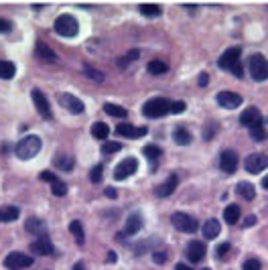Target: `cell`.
<instances>
[{
    "label": "cell",
    "mask_w": 268,
    "mask_h": 270,
    "mask_svg": "<svg viewBox=\"0 0 268 270\" xmlns=\"http://www.w3.org/2000/svg\"><path fill=\"white\" fill-rule=\"evenodd\" d=\"M41 146H43L41 138L35 136V134H31V136H25L14 146V152H16V156H18L20 161H31V159H35V156L41 152Z\"/></svg>",
    "instance_id": "6da1fadb"
},
{
    "label": "cell",
    "mask_w": 268,
    "mask_h": 270,
    "mask_svg": "<svg viewBox=\"0 0 268 270\" xmlns=\"http://www.w3.org/2000/svg\"><path fill=\"white\" fill-rule=\"evenodd\" d=\"M53 29H55L57 35L69 39V37H77V33H79V22H77V18H75L73 14H61V16H57Z\"/></svg>",
    "instance_id": "7a4b0ae2"
},
{
    "label": "cell",
    "mask_w": 268,
    "mask_h": 270,
    "mask_svg": "<svg viewBox=\"0 0 268 270\" xmlns=\"http://www.w3.org/2000/svg\"><path fill=\"white\" fill-rule=\"evenodd\" d=\"M142 112L146 118H163L171 114V100L167 98H152L142 106Z\"/></svg>",
    "instance_id": "3957f363"
},
{
    "label": "cell",
    "mask_w": 268,
    "mask_h": 270,
    "mask_svg": "<svg viewBox=\"0 0 268 270\" xmlns=\"http://www.w3.org/2000/svg\"><path fill=\"white\" fill-rule=\"evenodd\" d=\"M248 69H250V75H252L254 81L262 83V81L268 79V61H266L264 55H260V53L252 55L250 61H248Z\"/></svg>",
    "instance_id": "277c9868"
},
{
    "label": "cell",
    "mask_w": 268,
    "mask_h": 270,
    "mask_svg": "<svg viewBox=\"0 0 268 270\" xmlns=\"http://www.w3.org/2000/svg\"><path fill=\"white\" fill-rule=\"evenodd\" d=\"M171 223L183 234H195L199 230V223L195 217L187 215V213H173L171 215Z\"/></svg>",
    "instance_id": "5b68a950"
},
{
    "label": "cell",
    "mask_w": 268,
    "mask_h": 270,
    "mask_svg": "<svg viewBox=\"0 0 268 270\" xmlns=\"http://www.w3.org/2000/svg\"><path fill=\"white\" fill-rule=\"evenodd\" d=\"M240 55H242V47H230L221 53V57L217 59V65L219 69H226V71H232L234 67L240 63Z\"/></svg>",
    "instance_id": "8992f818"
},
{
    "label": "cell",
    "mask_w": 268,
    "mask_h": 270,
    "mask_svg": "<svg viewBox=\"0 0 268 270\" xmlns=\"http://www.w3.org/2000/svg\"><path fill=\"white\" fill-rule=\"evenodd\" d=\"M136 171H138V161L134 159V156H126L122 163L116 165V169H114V179H116V181H124V179H128L130 175H134Z\"/></svg>",
    "instance_id": "52a82bcc"
},
{
    "label": "cell",
    "mask_w": 268,
    "mask_h": 270,
    "mask_svg": "<svg viewBox=\"0 0 268 270\" xmlns=\"http://www.w3.org/2000/svg\"><path fill=\"white\" fill-rule=\"evenodd\" d=\"M244 167H246V171L252 173V175L262 173V171L268 167V154H262V152H254V154H250L248 159L244 161Z\"/></svg>",
    "instance_id": "ba28073f"
},
{
    "label": "cell",
    "mask_w": 268,
    "mask_h": 270,
    "mask_svg": "<svg viewBox=\"0 0 268 270\" xmlns=\"http://www.w3.org/2000/svg\"><path fill=\"white\" fill-rule=\"evenodd\" d=\"M33 264V258L27 256L25 252H10L4 260V266L8 270H22V268H29Z\"/></svg>",
    "instance_id": "9c48e42d"
},
{
    "label": "cell",
    "mask_w": 268,
    "mask_h": 270,
    "mask_svg": "<svg viewBox=\"0 0 268 270\" xmlns=\"http://www.w3.org/2000/svg\"><path fill=\"white\" fill-rule=\"evenodd\" d=\"M116 134L118 136H124V138H140V136H146L148 134V128L146 126H132V124H118L116 126Z\"/></svg>",
    "instance_id": "30bf717a"
},
{
    "label": "cell",
    "mask_w": 268,
    "mask_h": 270,
    "mask_svg": "<svg viewBox=\"0 0 268 270\" xmlns=\"http://www.w3.org/2000/svg\"><path fill=\"white\" fill-rule=\"evenodd\" d=\"M59 104H61L65 110H69L71 114H81V112L85 110V106H83V102H81L79 98H75L73 94H67V92L59 94Z\"/></svg>",
    "instance_id": "8fae6325"
},
{
    "label": "cell",
    "mask_w": 268,
    "mask_h": 270,
    "mask_svg": "<svg viewBox=\"0 0 268 270\" xmlns=\"http://www.w3.org/2000/svg\"><path fill=\"white\" fill-rule=\"evenodd\" d=\"M215 102L221 106V108H226V110H236L238 106H242V96L236 94V92H219L215 96Z\"/></svg>",
    "instance_id": "7c38bea8"
},
{
    "label": "cell",
    "mask_w": 268,
    "mask_h": 270,
    "mask_svg": "<svg viewBox=\"0 0 268 270\" xmlns=\"http://www.w3.org/2000/svg\"><path fill=\"white\" fill-rule=\"evenodd\" d=\"M33 102H35V108L39 110V114L45 118V120H51L53 114H51V106L47 102V98H45V94L41 92V89H33Z\"/></svg>",
    "instance_id": "4fadbf2b"
},
{
    "label": "cell",
    "mask_w": 268,
    "mask_h": 270,
    "mask_svg": "<svg viewBox=\"0 0 268 270\" xmlns=\"http://www.w3.org/2000/svg\"><path fill=\"white\" fill-rule=\"evenodd\" d=\"M31 252L37 256H51L55 252L53 242L45 236V238H37L35 242H31Z\"/></svg>",
    "instance_id": "5bb4252c"
},
{
    "label": "cell",
    "mask_w": 268,
    "mask_h": 270,
    "mask_svg": "<svg viewBox=\"0 0 268 270\" xmlns=\"http://www.w3.org/2000/svg\"><path fill=\"white\" fill-rule=\"evenodd\" d=\"M219 169L223 173H236L238 169V154L234 150H223L219 156Z\"/></svg>",
    "instance_id": "9a60e30c"
},
{
    "label": "cell",
    "mask_w": 268,
    "mask_h": 270,
    "mask_svg": "<svg viewBox=\"0 0 268 270\" xmlns=\"http://www.w3.org/2000/svg\"><path fill=\"white\" fill-rule=\"evenodd\" d=\"M205 252H207L205 242L195 240V242H191V244L187 246V258H189L191 262H201V260L205 258Z\"/></svg>",
    "instance_id": "2e32d148"
},
{
    "label": "cell",
    "mask_w": 268,
    "mask_h": 270,
    "mask_svg": "<svg viewBox=\"0 0 268 270\" xmlns=\"http://www.w3.org/2000/svg\"><path fill=\"white\" fill-rule=\"evenodd\" d=\"M140 228H142V217H140L138 213H130L128 219H126V226H124V230L118 234V238L132 236V234H136Z\"/></svg>",
    "instance_id": "e0dca14e"
},
{
    "label": "cell",
    "mask_w": 268,
    "mask_h": 270,
    "mask_svg": "<svg viewBox=\"0 0 268 270\" xmlns=\"http://www.w3.org/2000/svg\"><path fill=\"white\" fill-rule=\"evenodd\" d=\"M262 122V116H260V110L258 108H246L242 114H240V124L244 126H254V124H260Z\"/></svg>",
    "instance_id": "ac0fdd59"
},
{
    "label": "cell",
    "mask_w": 268,
    "mask_h": 270,
    "mask_svg": "<svg viewBox=\"0 0 268 270\" xmlns=\"http://www.w3.org/2000/svg\"><path fill=\"white\" fill-rule=\"evenodd\" d=\"M177 185H179V177H177V175H169V177H167V181L154 189V193L159 195V197H169V195H173V193H175Z\"/></svg>",
    "instance_id": "d6986e66"
},
{
    "label": "cell",
    "mask_w": 268,
    "mask_h": 270,
    "mask_svg": "<svg viewBox=\"0 0 268 270\" xmlns=\"http://www.w3.org/2000/svg\"><path fill=\"white\" fill-rule=\"evenodd\" d=\"M25 228H27L29 234H33V236H37V238H45V234H47V228H45V223H43L41 219H37V217L27 219Z\"/></svg>",
    "instance_id": "ffe728a7"
},
{
    "label": "cell",
    "mask_w": 268,
    "mask_h": 270,
    "mask_svg": "<svg viewBox=\"0 0 268 270\" xmlns=\"http://www.w3.org/2000/svg\"><path fill=\"white\" fill-rule=\"evenodd\" d=\"M173 140L177 144H181V146H187V144L193 142V136H191V132L185 126H177L175 132H173Z\"/></svg>",
    "instance_id": "44dd1931"
},
{
    "label": "cell",
    "mask_w": 268,
    "mask_h": 270,
    "mask_svg": "<svg viewBox=\"0 0 268 270\" xmlns=\"http://www.w3.org/2000/svg\"><path fill=\"white\" fill-rule=\"evenodd\" d=\"M35 53H37V57H41L43 61H47V63H55L57 61V53L51 47H47L45 43H37Z\"/></svg>",
    "instance_id": "7402d4cb"
},
{
    "label": "cell",
    "mask_w": 268,
    "mask_h": 270,
    "mask_svg": "<svg viewBox=\"0 0 268 270\" xmlns=\"http://www.w3.org/2000/svg\"><path fill=\"white\" fill-rule=\"evenodd\" d=\"M219 230H221V226H219L217 219H207V221L203 223V238L213 240V238L219 236Z\"/></svg>",
    "instance_id": "603a6c76"
},
{
    "label": "cell",
    "mask_w": 268,
    "mask_h": 270,
    "mask_svg": "<svg viewBox=\"0 0 268 270\" xmlns=\"http://www.w3.org/2000/svg\"><path fill=\"white\" fill-rule=\"evenodd\" d=\"M55 167L61 169V171H71L75 167V161L71 159V156H67V154H57L55 159H53Z\"/></svg>",
    "instance_id": "cb8c5ba5"
},
{
    "label": "cell",
    "mask_w": 268,
    "mask_h": 270,
    "mask_svg": "<svg viewBox=\"0 0 268 270\" xmlns=\"http://www.w3.org/2000/svg\"><path fill=\"white\" fill-rule=\"evenodd\" d=\"M236 191H238V193H240L244 199H248V201H252V199L256 197V189H254V185H252V183H248V181H242V183H238Z\"/></svg>",
    "instance_id": "d4e9b609"
},
{
    "label": "cell",
    "mask_w": 268,
    "mask_h": 270,
    "mask_svg": "<svg viewBox=\"0 0 268 270\" xmlns=\"http://www.w3.org/2000/svg\"><path fill=\"white\" fill-rule=\"evenodd\" d=\"M146 69H148V73L161 75V73H167V71H169V65H167L165 61H161V59H152V61H148Z\"/></svg>",
    "instance_id": "484cf974"
},
{
    "label": "cell",
    "mask_w": 268,
    "mask_h": 270,
    "mask_svg": "<svg viewBox=\"0 0 268 270\" xmlns=\"http://www.w3.org/2000/svg\"><path fill=\"white\" fill-rule=\"evenodd\" d=\"M18 215H20V211L14 205L0 207V221H14V219H18Z\"/></svg>",
    "instance_id": "4316f807"
},
{
    "label": "cell",
    "mask_w": 268,
    "mask_h": 270,
    "mask_svg": "<svg viewBox=\"0 0 268 270\" xmlns=\"http://www.w3.org/2000/svg\"><path fill=\"white\" fill-rule=\"evenodd\" d=\"M69 232L73 234L75 242H77L79 246H83V242H85V232H83V226H81V221L73 219V221L69 223Z\"/></svg>",
    "instance_id": "83f0119b"
},
{
    "label": "cell",
    "mask_w": 268,
    "mask_h": 270,
    "mask_svg": "<svg viewBox=\"0 0 268 270\" xmlns=\"http://www.w3.org/2000/svg\"><path fill=\"white\" fill-rule=\"evenodd\" d=\"M108 134H110V126L106 122H96L92 126V136L98 138V140H106L108 138Z\"/></svg>",
    "instance_id": "f1b7e54d"
},
{
    "label": "cell",
    "mask_w": 268,
    "mask_h": 270,
    "mask_svg": "<svg viewBox=\"0 0 268 270\" xmlns=\"http://www.w3.org/2000/svg\"><path fill=\"white\" fill-rule=\"evenodd\" d=\"M140 14H144L146 18H154V16H159L161 14V6L159 4H150V2H142L138 6Z\"/></svg>",
    "instance_id": "f546056e"
},
{
    "label": "cell",
    "mask_w": 268,
    "mask_h": 270,
    "mask_svg": "<svg viewBox=\"0 0 268 270\" xmlns=\"http://www.w3.org/2000/svg\"><path fill=\"white\" fill-rule=\"evenodd\" d=\"M104 112H108V114L114 116V118H126L128 116V110L122 108V106H116V104H104Z\"/></svg>",
    "instance_id": "4dcf8cb0"
},
{
    "label": "cell",
    "mask_w": 268,
    "mask_h": 270,
    "mask_svg": "<svg viewBox=\"0 0 268 270\" xmlns=\"http://www.w3.org/2000/svg\"><path fill=\"white\" fill-rule=\"evenodd\" d=\"M16 73V67L12 61H0V77L2 79H12Z\"/></svg>",
    "instance_id": "1f68e13d"
},
{
    "label": "cell",
    "mask_w": 268,
    "mask_h": 270,
    "mask_svg": "<svg viewBox=\"0 0 268 270\" xmlns=\"http://www.w3.org/2000/svg\"><path fill=\"white\" fill-rule=\"evenodd\" d=\"M223 219H226L230 226H236V221L240 219V207L238 205H228L223 209Z\"/></svg>",
    "instance_id": "d6a6232c"
},
{
    "label": "cell",
    "mask_w": 268,
    "mask_h": 270,
    "mask_svg": "<svg viewBox=\"0 0 268 270\" xmlns=\"http://www.w3.org/2000/svg\"><path fill=\"white\" fill-rule=\"evenodd\" d=\"M250 136H252V140H258V142H262L266 136H268V132H266V128H264V124L260 122V124H254V126H250Z\"/></svg>",
    "instance_id": "836d02e7"
},
{
    "label": "cell",
    "mask_w": 268,
    "mask_h": 270,
    "mask_svg": "<svg viewBox=\"0 0 268 270\" xmlns=\"http://www.w3.org/2000/svg\"><path fill=\"white\" fill-rule=\"evenodd\" d=\"M142 152H144V156L152 163V165H156V159L163 154V150L159 148V146H154V144H148V146H144L142 148Z\"/></svg>",
    "instance_id": "e575fe53"
},
{
    "label": "cell",
    "mask_w": 268,
    "mask_h": 270,
    "mask_svg": "<svg viewBox=\"0 0 268 270\" xmlns=\"http://www.w3.org/2000/svg\"><path fill=\"white\" fill-rule=\"evenodd\" d=\"M138 57H140V51H138V49H132V51H128L124 57L118 59V65H120V67H128L132 61H136Z\"/></svg>",
    "instance_id": "d590c367"
},
{
    "label": "cell",
    "mask_w": 268,
    "mask_h": 270,
    "mask_svg": "<svg viewBox=\"0 0 268 270\" xmlns=\"http://www.w3.org/2000/svg\"><path fill=\"white\" fill-rule=\"evenodd\" d=\"M104 177V165H96L92 171H89V181L92 183H100Z\"/></svg>",
    "instance_id": "8d00e7d4"
},
{
    "label": "cell",
    "mask_w": 268,
    "mask_h": 270,
    "mask_svg": "<svg viewBox=\"0 0 268 270\" xmlns=\"http://www.w3.org/2000/svg\"><path fill=\"white\" fill-rule=\"evenodd\" d=\"M51 189H53V195H55V197H65V195H67V185H65L63 181H59V179H57L55 183H51Z\"/></svg>",
    "instance_id": "74e56055"
},
{
    "label": "cell",
    "mask_w": 268,
    "mask_h": 270,
    "mask_svg": "<svg viewBox=\"0 0 268 270\" xmlns=\"http://www.w3.org/2000/svg\"><path fill=\"white\" fill-rule=\"evenodd\" d=\"M120 148H122V144H120V142H116V140H110V142L102 144V152H104V154H112V152H118Z\"/></svg>",
    "instance_id": "f35d334b"
},
{
    "label": "cell",
    "mask_w": 268,
    "mask_h": 270,
    "mask_svg": "<svg viewBox=\"0 0 268 270\" xmlns=\"http://www.w3.org/2000/svg\"><path fill=\"white\" fill-rule=\"evenodd\" d=\"M83 73H85L87 77H94V81H102V79H104V73L96 71V69H94V67H87V65L83 67Z\"/></svg>",
    "instance_id": "ab89813d"
},
{
    "label": "cell",
    "mask_w": 268,
    "mask_h": 270,
    "mask_svg": "<svg viewBox=\"0 0 268 270\" xmlns=\"http://www.w3.org/2000/svg\"><path fill=\"white\" fill-rule=\"evenodd\" d=\"M185 102H181V100H179V102H171V114H183V112H185Z\"/></svg>",
    "instance_id": "60d3db41"
},
{
    "label": "cell",
    "mask_w": 268,
    "mask_h": 270,
    "mask_svg": "<svg viewBox=\"0 0 268 270\" xmlns=\"http://www.w3.org/2000/svg\"><path fill=\"white\" fill-rule=\"evenodd\" d=\"M230 248H232L230 242H223V244H219V246H217V250H215L217 258H226V254L230 252Z\"/></svg>",
    "instance_id": "b9f144b4"
},
{
    "label": "cell",
    "mask_w": 268,
    "mask_h": 270,
    "mask_svg": "<svg viewBox=\"0 0 268 270\" xmlns=\"http://www.w3.org/2000/svg\"><path fill=\"white\" fill-rule=\"evenodd\" d=\"M260 268H262V266H260V260L250 258V260L244 262V268H242V270H260Z\"/></svg>",
    "instance_id": "7bdbcfd3"
},
{
    "label": "cell",
    "mask_w": 268,
    "mask_h": 270,
    "mask_svg": "<svg viewBox=\"0 0 268 270\" xmlns=\"http://www.w3.org/2000/svg\"><path fill=\"white\" fill-rule=\"evenodd\" d=\"M39 179H41V181H45V183H55V181H57V177H55L51 171H43V173L39 175Z\"/></svg>",
    "instance_id": "ee69618b"
},
{
    "label": "cell",
    "mask_w": 268,
    "mask_h": 270,
    "mask_svg": "<svg viewBox=\"0 0 268 270\" xmlns=\"http://www.w3.org/2000/svg\"><path fill=\"white\" fill-rule=\"evenodd\" d=\"M10 29H12V25L8 20H4V18H0V35H6V33H10Z\"/></svg>",
    "instance_id": "f6af8a7d"
},
{
    "label": "cell",
    "mask_w": 268,
    "mask_h": 270,
    "mask_svg": "<svg viewBox=\"0 0 268 270\" xmlns=\"http://www.w3.org/2000/svg\"><path fill=\"white\" fill-rule=\"evenodd\" d=\"M152 260H154L156 264H165V262H167V254H165V252H154V254H152Z\"/></svg>",
    "instance_id": "bcb514c9"
},
{
    "label": "cell",
    "mask_w": 268,
    "mask_h": 270,
    "mask_svg": "<svg viewBox=\"0 0 268 270\" xmlns=\"http://www.w3.org/2000/svg\"><path fill=\"white\" fill-rule=\"evenodd\" d=\"M254 223H256V215H248L244 219V228H252Z\"/></svg>",
    "instance_id": "7dc6e473"
},
{
    "label": "cell",
    "mask_w": 268,
    "mask_h": 270,
    "mask_svg": "<svg viewBox=\"0 0 268 270\" xmlns=\"http://www.w3.org/2000/svg\"><path fill=\"white\" fill-rule=\"evenodd\" d=\"M207 81H209L207 73H201V75H199V85H201V87H203V85H207Z\"/></svg>",
    "instance_id": "c3c4849f"
},
{
    "label": "cell",
    "mask_w": 268,
    "mask_h": 270,
    "mask_svg": "<svg viewBox=\"0 0 268 270\" xmlns=\"http://www.w3.org/2000/svg\"><path fill=\"white\" fill-rule=\"evenodd\" d=\"M106 195H108L110 199H116V197H118V193H116V189H112V187H108V189H106Z\"/></svg>",
    "instance_id": "681fc988"
},
{
    "label": "cell",
    "mask_w": 268,
    "mask_h": 270,
    "mask_svg": "<svg viewBox=\"0 0 268 270\" xmlns=\"http://www.w3.org/2000/svg\"><path fill=\"white\" fill-rule=\"evenodd\" d=\"M108 262H110V264L116 262V254H114V252H108Z\"/></svg>",
    "instance_id": "f907efd6"
},
{
    "label": "cell",
    "mask_w": 268,
    "mask_h": 270,
    "mask_svg": "<svg viewBox=\"0 0 268 270\" xmlns=\"http://www.w3.org/2000/svg\"><path fill=\"white\" fill-rule=\"evenodd\" d=\"M175 270H191V268H189L187 264H177V268H175Z\"/></svg>",
    "instance_id": "816d5d0a"
},
{
    "label": "cell",
    "mask_w": 268,
    "mask_h": 270,
    "mask_svg": "<svg viewBox=\"0 0 268 270\" xmlns=\"http://www.w3.org/2000/svg\"><path fill=\"white\" fill-rule=\"evenodd\" d=\"M262 187H264V189H268V177H264V179H262Z\"/></svg>",
    "instance_id": "f5cc1de1"
},
{
    "label": "cell",
    "mask_w": 268,
    "mask_h": 270,
    "mask_svg": "<svg viewBox=\"0 0 268 270\" xmlns=\"http://www.w3.org/2000/svg\"><path fill=\"white\" fill-rule=\"evenodd\" d=\"M73 270H83V266H81V264H75V266H73Z\"/></svg>",
    "instance_id": "db71d44e"
},
{
    "label": "cell",
    "mask_w": 268,
    "mask_h": 270,
    "mask_svg": "<svg viewBox=\"0 0 268 270\" xmlns=\"http://www.w3.org/2000/svg\"><path fill=\"white\" fill-rule=\"evenodd\" d=\"M203 270H209V268H203Z\"/></svg>",
    "instance_id": "11a10c76"
}]
</instances>
